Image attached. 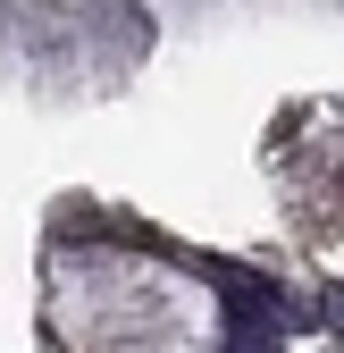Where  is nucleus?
<instances>
[{
  "instance_id": "f257e3e1",
  "label": "nucleus",
  "mask_w": 344,
  "mask_h": 353,
  "mask_svg": "<svg viewBox=\"0 0 344 353\" xmlns=\"http://www.w3.org/2000/svg\"><path fill=\"white\" fill-rule=\"evenodd\" d=\"M227 294V345H277V294L252 278H219Z\"/></svg>"
}]
</instances>
